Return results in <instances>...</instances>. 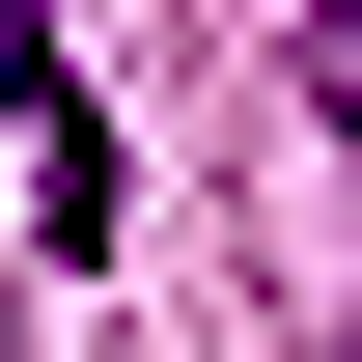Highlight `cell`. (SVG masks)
I'll use <instances>...</instances> for the list:
<instances>
[{
    "label": "cell",
    "mask_w": 362,
    "mask_h": 362,
    "mask_svg": "<svg viewBox=\"0 0 362 362\" xmlns=\"http://www.w3.org/2000/svg\"><path fill=\"white\" fill-rule=\"evenodd\" d=\"M0 168H28V251H112V112L56 84V28L0 0Z\"/></svg>",
    "instance_id": "6da1fadb"
},
{
    "label": "cell",
    "mask_w": 362,
    "mask_h": 362,
    "mask_svg": "<svg viewBox=\"0 0 362 362\" xmlns=\"http://www.w3.org/2000/svg\"><path fill=\"white\" fill-rule=\"evenodd\" d=\"M334 139H362V0H334Z\"/></svg>",
    "instance_id": "7a4b0ae2"
}]
</instances>
